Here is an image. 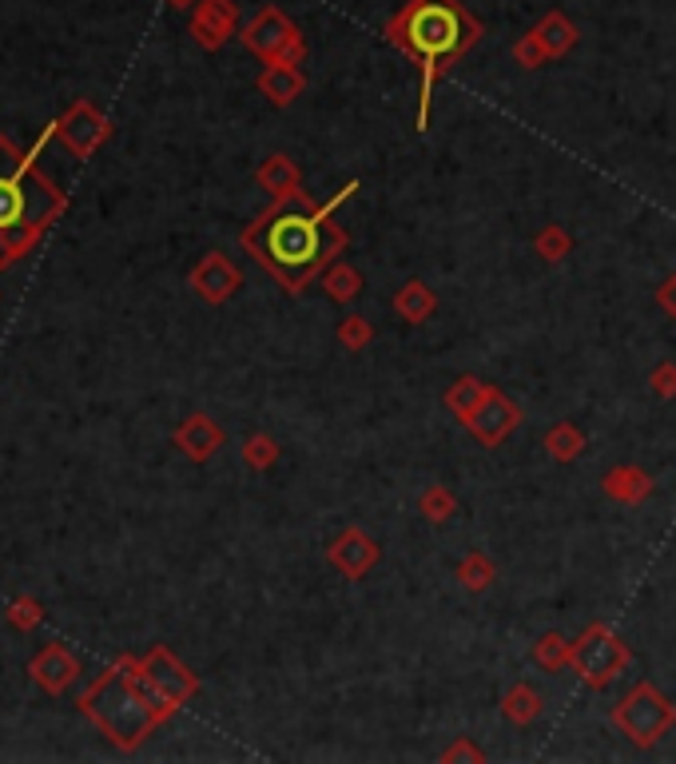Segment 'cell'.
<instances>
[{"mask_svg": "<svg viewBox=\"0 0 676 764\" xmlns=\"http://www.w3.org/2000/svg\"><path fill=\"white\" fill-rule=\"evenodd\" d=\"M656 303H661V311H665L668 319H673V323H676V272L668 275L665 284L656 287Z\"/></svg>", "mask_w": 676, "mask_h": 764, "instance_id": "1f68e13d", "label": "cell"}, {"mask_svg": "<svg viewBox=\"0 0 676 764\" xmlns=\"http://www.w3.org/2000/svg\"><path fill=\"white\" fill-rule=\"evenodd\" d=\"M541 442H545V451H550L557 462H577L585 454V430L577 427V422H569V419L553 422Z\"/></svg>", "mask_w": 676, "mask_h": 764, "instance_id": "44dd1931", "label": "cell"}, {"mask_svg": "<svg viewBox=\"0 0 676 764\" xmlns=\"http://www.w3.org/2000/svg\"><path fill=\"white\" fill-rule=\"evenodd\" d=\"M418 513H422L426 522L442 525V522H450V518L458 513V498L450 494V486H442V481H430L426 490L418 494Z\"/></svg>", "mask_w": 676, "mask_h": 764, "instance_id": "cb8c5ba5", "label": "cell"}, {"mask_svg": "<svg viewBox=\"0 0 676 764\" xmlns=\"http://www.w3.org/2000/svg\"><path fill=\"white\" fill-rule=\"evenodd\" d=\"M279 442L270 439V434H251L247 446H243V462H247L251 470H270L275 462H279Z\"/></svg>", "mask_w": 676, "mask_h": 764, "instance_id": "f1b7e54d", "label": "cell"}, {"mask_svg": "<svg viewBox=\"0 0 676 764\" xmlns=\"http://www.w3.org/2000/svg\"><path fill=\"white\" fill-rule=\"evenodd\" d=\"M541 693L533 689L530 680H518L513 689H506V697H501V717L510 724H533L541 717Z\"/></svg>", "mask_w": 676, "mask_h": 764, "instance_id": "d6986e66", "label": "cell"}, {"mask_svg": "<svg viewBox=\"0 0 676 764\" xmlns=\"http://www.w3.org/2000/svg\"><path fill=\"white\" fill-rule=\"evenodd\" d=\"M68 140L76 144V152H92L96 140H104V120L92 112V108H73V115H68Z\"/></svg>", "mask_w": 676, "mask_h": 764, "instance_id": "d4e9b609", "label": "cell"}, {"mask_svg": "<svg viewBox=\"0 0 676 764\" xmlns=\"http://www.w3.org/2000/svg\"><path fill=\"white\" fill-rule=\"evenodd\" d=\"M191 287H196L208 303H228L231 295L243 287V272L228 259V255L211 252V255H203V263L191 272Z\"/></svg>", "mask_w": 676, "mask_h": 764, "instance_id": "8fae6325", "label": "cell"}, {"mask_svg": "<svg viewBox=\"0 0 676 764\" xmlns=\"http://www.w3.org/2000/svg\"><path fill=\"white\" fill-rule=\"evenodd\" d=\"M351 196H358V179H346L326 203H319L307 188L275 199V208L243 228V252L287 295H302L351 243V235L334 223V211Z\"/></svg>", "mask_w": 676, "mask_h": 764, "instance_id": "6da1fadb", "label": "cell"}, {"mask_svg": "<svg viewBox=\"0 0 676 764\" xmlns=\"http://www.w3.org/2000/svg\"><path fill=\"white\" fill-rule=\"evenodd\" d=\"M255 179H259L263 188H267L275 199L291 196V191H299V188H302V171H299V164H295L291 156H282V152H275V156L263 159L259 171H255Z\"/></svg>", "mask_w": 676, "mask_h": 764, "instance_id": "9a60e30c", "label": "cell"}, {"mask_svg": "<svg viewBox=\"0 0 676 764\" xmlns=\"http://www.w3.org/2000/svg\"><path fill=\"white\" fill-rule=\"evenodd\" d=\"M176 446L188 454V458L208 462L211 454L223 446V430H219L215 422L208 419V414H191V419L176 430Z\"/></svg>", "mask_w": 676, "mask_h": 764, "instance_id": "4fadbf2b", "label": "cell"}, {"mask_svg": "<svg viewBox=\"0 0 676 764\" xmlns=\"http://www.w3.org/2000/svg\"><path fill=\"white\" fill-rule=\"evenodd\" d=\"M649 387H653L656 398H676V363L673 358L656 363L653 375H649Z\"/></svg>", "mask_w": 676, "mask_h": 764, "instance_id": "f546056e", "label": "cell"}, {"mask_svg": "<svg viewBox=\"0 0 676 764\" xmlns=\"http://www.w3.org/2000/svg\"><path fill=\"white\" fill-rule=\"evenodd\" d=\"M518 60L525 64V68H538V64L545 60V48H541L538 36H530L525 44H518Z\"/></svg>", "mask_w": 676, "mask_h": 764, "instance_id": "d6a6232c", "label": "cell"}, {"mask_svg": "<svg viewBox=\"0 0 676 764\" xmlns=\"http://www.w3.org/2000/svg\"><path fill=\"white\" fill-rule=\"evenodd\" d=\"M319 279H323V291L331 295L334 303H354L363 295V272L346 259H334Z\"/></svg>", "mask_w": 676, "mask_h": 764, "instance_id": "ffe728a7", "label": "cell"}, {"mask_svg": "<svg viewBox=\"0 0 676 764\" xmlns=\"http://www.w3.org/2000/svg\"><path fill=\"white\" fill-rule=\"evenodd\" d=\"M454 577H458L469 594H486V589H494V582H498V566H494V557L489 554L469 550L458 566H454Z\"/></svg>", "mask_w": 676, "mask_h": 764, "instance_id": "7402d4cb", "label": "cell"}, {"mask_svg": "<svg viewBox=\"0 0 676 764\" xmlns=\"http://www.w3.org/2000/svg\"><path fill=\"white\" fill-rule=\"evenodd\" d=\"M486 395H489V383H481L478 375H462L458 383L446 390V407H450V414L462 422V427H469V419L478 414V407L486 402Z\"/></svg>", "mask_w": 676, "mask_h": 764, "instance_id": "e0dca14e", "label": "cell"}, {"mask_svg": "<svg viewBox=\"0 0 676 764\" xmlns=\"http://www.w3.org/2000/svg\"><path fill=\"white\" fill-rule=\"evenodd\" d=\"M478 21L462 9L458 0H410L395 21L386 24V41L398 44L406 56L422 64V96H418V132L430 128L437 73L446 64L462 60L469 44L478 41Z\"/></svg>", "mask_w": 676, "mask_h": 764, "instance_id": "7a4b0ae2", "label": "cell"}, {"mask_svg": "<svg viewBox=\"0 0 676 764\" xmlns=\"http://www.w3.org/2000/svg\"><path fill=\"white\" fill-rule=\"evenodd\" d=\"M378 557H383V545L366 534V530H358V525H346L343 534H334L331 542H326V562H331L346 582H363V577L378 566Z\"/></svg>", "mask_w": 676, "mask_h": 764, "instance_id": "ba28073f", "label": "cell"}, {"mask_svg": "<svg viewBox=\"0 0 676 764\" xmlns=\"http://www.w3.org/2000/svg\"><path fill=\"white\" fill-rule=\"evenodd\" d=\"M171 4H188V0H171Z\"/></svg>", "mask_w": 676, "mask_h": 764, "instance_id": "836d02e7", "label": "cell"}, {"mask_svg": "<svg viewBox=\"0 0 676 764\" xmlns=\"http://www.w3.org/2000/svg\"><path fill=\"white\" fill-rule=\"evenodd\" d=\"M395 311L402 314V323L422 326L430 314L437 311V299H434V291L422 284V279H410V284H402L395 291Z\"/></svg>", "mask_w": 676, "mask_h": 764, "instance_id": "2e32d148", "label": "cell"}, {"mask_svg": "<svg viewBox=\"0 0 676 764\" xmlns=\"http://www.w3.org/2000/svg\"><path fill=\"white\" fill-rule=\"evenodd\" d=\"M140 673H144L147 685H152V689H156L167 705H176V709H179L184 701H188L191 693L199 689V680L191 677V673L184 669V665H179V661L171 657L167 650H156V653H152V657H147L144 665H140Z\"/></svg>", "mask_w": 676, "mask_h": 764, "instance_id": "30bf717a", "label": "cell"}, {"mask_svg": "<svg viewBox=\"0 0 676 764\" xmlns=\"http://www.w3.org/2000/svg\"><path fill=\"white\" fill-rule=\"evenodd\" d=\"M541 41V48H545V56H562L565 48H569L573 41H577V32L569 29V24L562 21V16H550V21L541 24L538 32H533Z\"/></svg>", "mask_w": 676, "mask_h": 764, "instance_id": "83f0119b", "label": "cell"}, {"mask_svg": "<svg viewBox=\"0 0 676 764\" xmlns=\"http://www.w3.org/2000/svg\"><path fill=\"white\" fill-rule=\"evenodd\" d=\"M442 761H450V764H454V761H474V764H481V761H486V749H478V744L469 741V737H458V741H454V744L446 749V753H442Z\"/></svg>", "mask_w": 676, "mask_h": 764, "instance_id": "4dcf8cb0", "label": "cell"}, {"mask_svg": "<svg viewBox=\"0 0 676 764\" xmlns=\"http://www.w3.org/2000/svg\"><path fill=\"white\" fill-rule=\"evenodd\" d=\"M533 665L545 673H562L569 669V657H573V641H565L562 633H541L538 641H533V650H530Z\"/></svg>", "mask_w": 676, "mask_h": 764, "instance_id": "603a6c76", "label": "cell"}, {"mask_svg": "<svg viewBox=\"0 0 676 764\" xmlns=\"http://www.w3.org/2000/svg\"><path fill=\"white\" fill-rule=\"evenodd\" d=\"M64 196L53 179H44L29 156H21L12 140L0 136V267H9L32 240L56 220Z\"/></svg>", "mask_w": 676, "mask_h": 764, "instance_id": "3957f363", "label": "cell"}, {"mask_svg": "<svg viewBox=\"0 0 676 764\" xmlns=\"http://www.w3.org/2000/svg\"><path fill=\"white\" fill-rule=\"evenodd\" d=\"M609 717H613V724L636 744V749H656V744L673 733L676 705L656 689L653 680H636L633 689L613 705Z\"/></svg>", "mask_w": 676, "mask_h": 764, "instance_id": "5b68a950", "label": "cell"}, {"mask_svg": "<svg viewBox=\"0 0 676 764\" xmlns=\"http://www.w3.org/2000/svg\"><path fill=\"white\" fill-rule=\"evenodd\" d=\"M259 88L270 104L287 108L291 100H299L302 88H307V76H302L299 64H270L267 73L259 76Z\"/></svg>", "mask_w": 676, "mask_h": 764, "instance_id": "5bb4252c", "label": "cell"}, {"mask_svg": "<svg viewBox=\"0 0 676 764\" xmlns=\"http://www.w3.org/2000/svg\"><path fill=\"white\" fill-rule=\"evenodd\" d=\"M243 41H247L251 53L263 56V60H270V64H299L302 53H307V48H302L299 29L275 9L259 12V16L247 24Z\"/></svg>", "mask_w": 676, "mask_h": 764, "instance_id": "52a82bcc", "label": "cell"}, {"mask_svg": "<svg viewBox=\"0 0 676 764\" xmlns=\"http://www.w3.org/2000/svg\"><path fill=\"white\" fill-rule=\"evenodd\" d=\"M633 665V653L621 641L617 629H609L605 621H594L581 638L573 641L569 669L589 685V689H609V680H617L624 669Z\"/></svg>", "mask_w": 676, "mask_h": 764, "instance_id": "8992f818", "label": "cell"}, {"mask_svg": "<svg viewBox=\"0 0 676 764\" xmlns=\"http://www.w3.org/2000/svg\"><path fill=\"white\" fill-rule=\"evenodd\" d=\"M171 709L176 705H167L132 661H124L120 669L108 673L92 689V697H88V712L120 744H140L164 717H171Z\"/></svg>", "mask_w": 676, "mask_h": 764, "instance_id": "277c9868", "label": "cell"}, {"mask_svg": "<svg viewBox=\"0 0 676 764\" xmlns=\"http://www.w3.org/2000/svg\"><path fill=\"white\" fill-rule=\"evenodd\" d=\"M231 24H235L231 0H208L196 16V36L208 44V48H215V44H223V36L231 32Z\"/></svg>", "mask_w": 676, "mask_h": 764, "instance_id": "ac0fdd59", "label": "cell"}, {"mask_svg": "<svg viewBox=\"0 0 676 764\" xmlns=\"http://www.w3.org/2000/svg\"><path fill=\"white\" fill-rule=\"evenodd\" d=\"M370 343H375V326L366 323L363 314H346L343 323H339V346H343V351L363 355Z\"/></svg>", "mask_w": 676, "mask_h": 764, "instance_id": "4316f807", "label": "cell"}, {"mask_svg": "<svg viewBox=\"0 0 676 764\" xmlns=\"http://www.w3.org/2000/svg\"><path fill=\"white\" fill-rule=\"evenodd\" d=\"M533 252L541 255L545 263H562L565 255L573 252V240H569V231L557 228V223H545V228L538 231V240H533Z\"/></svg>", "mask_w": 676, "mask_h": 764, "instance_id": "484cf974", "label": "cell"}, {"mask_svg": "<svg viewBox=\"0 0 676 764\" xmlns=\"http://www.w3.org/2000/svg\"><path fill=\"white\" fill-rule=\"evenodd\" d=\"M601 490H605V498H613V502L636 506L656 490V481L649 478L641 466H613V470L601 478Z\"/></svg>", "mask_w": 676, "mask_h": 764, "instance_id": "7c38bea8", "label": "cell"}, {"mask_svg": "<svg viewBox=\"0 0 676 764\" xmlns=\"http://www.w3.org/2000/svg\"><path fill=\"white\" fill-rule=\"evenodd\" d=\"M521 427V407L513 402V398H506L501 395L494 383H489V395H486V402L478 407V414L469 419V434L486 446V451H498L501 442L510 439L513 430Z\"/></svg>", "mask_w": 676, "mask_h": 764, "instance_id": "9c48e42d", "label": "cell"}]
</instances>
